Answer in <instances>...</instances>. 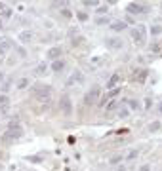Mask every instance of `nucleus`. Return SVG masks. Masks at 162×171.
<instances>
[{"label": "nucleus", "instance_id": "20e7f679", "mask_svg": "<svg viewBox=\"0 0 162 171\" xmlns=\"http://www.w3.org/2000/svg\"><path fill=\"white\" fill-rule=\"evenodd\" d=\"M8 133L12 135V137H14V141H15V139H19V137L23 135V129H21V125H19L17 122H12V124H10V129H8Z\"/></svg>", "mask_w": 162, "mask_h": 171}, {"label": "nucleus", "instance_id": "412c9836", "mask_svg": "<svg viewBox=\"0 0 162 171\" xmlns=\"http://www.w3.org/2000/svg\"><path fill=\"white\" fill-rule=\"evenodd\" d=\"M113 108H116V101H113V103L107 105V110H113Z\"/></svg>", "mask_w": 162, "mask_h": 171}, {"label": "nucleus", "instance_id": "c756f323", "mask_svg": "<svg viewBox=\"0 0 162 171\" xmlns=\"http://www.w3.org/2000/svg\"><path fill=\"white\" fill-rule=\"evenodd\" d=\"M2 78H4V74H2V72H0V82H2Z\"/></svg>", "mask_w": 162, "mask_h": 171}, {"label": "nucleus", "instance_id": "0eeeda50", "mask_svg": "<svg viewBox=\"0 0 162 171\" xmlns=\"http://www.w3.org/2000/svg\"><path fill=\"white\" fill-rule=\"evenodd\" d=\"M61 51H63L61 48H52V50L48 51V57H50V59H56V61H57V57L61 55Z\"/></svg>", "mask_w": 162, "mask_h": 171}, {"label": "nucleus", "instance_id": "f257e3e1", "mask_svg": "<svg viewBox=\"0 0 162 171\" xmlns=\"http://www.w3.org/2000/svg\"><path fill=\"white\" fill-rule=\"evenodd\" d=\"M145 34H147V27L137 25V27L134 29V32H132V38H134V42H135L137 46H143V44H145Z\"/></svg>", "mask_w": 162, "mask_h": 171}, {"label": "nucleus", "instance_id": "5701e85b", "mask_svg": "<svg viewBox=\"0 0 162 171\" xmlns=\"http://www.w3.org/2000/svg\"><path fill=\"white\" fill-rule=\"evenodd\" d=\"M61 14H63L65 17H73V14H71V11H69V10H63V11H61Z\"/></svg>", "mask_w": 162, "mask_h": 171}, {"label": "nucleus", "instance_id": "6e6552de", "mask_svg": "<svg viewBox=\"0 0 162 171\" xmlns=\"http://www.w3.org/2000/svg\"><path fill=\"white\" fill-rule=\"evenodd\" d=\"M111 29H113L114 32H120V31L126 29V23H124V21H116V23H113V25H111Z\"/></svg>", "mask_w": 162, "mask_h": 171}, {"label": "nucleus", "instance_id": "cd10ccee", "mask_svg": "<svg viewBox=\"0 0 162 171\" xmlns=\"http://www.w3.org/2000/svg\"><path fill=\"white\" fill-rule=\"evenodd\" d=\"M6 11V6H4V2H0V14H4Z\"/></svg>", "mask_w": 162, "mask_h": 171}, {"label": "nucleus", "instance_id": "f3484780", "mask_svg": "<svg viewBox=\"0 0 162 171\" xmlns=\"http://www.w3.org/2000/svg\"><path fill=\"white\" fill-rule=\"evenodd\" d=\"M149 129H151V131H156V129H160V122H153V124L149 125Z\"/></svg>", "mask_w": 162, "mask_h": 171}, {"label": "nucleus", "instance_id": "c85d7f7f", "mask_svg": "<svg viewBox=\"0 0 162 171\" xmlns=\"http://www.w3.org/2000/svg\"><path fill=\"white\" fill-rule=\"evenodd\" d=\"M116 171H126V167H124V165H120V167H118Z\"/></svg>", "mask_w": 162, "mask_h": 171}, {"label": "nucleus", "instance_id": "2eb2a0df", "mask_svg": "<svg viewBox=\"0 0 162 171\" xmlns=\"http://www.w3.org/2000/svg\"><path fill=\"white\" fill-rule=\"evenodd\" d=\"M21 40H23V42L31 40V31H25V32H21Z\"/></svg>", "mask_w": 162, "mask_h": 171}, {"label": "nucleus", "instance_id": "9b49d317", "mask_svg": "<svg viewBox=\"0 0 162 171\" xmlns=\"http://www.w3.org/2000/svg\"><path fill=\"white\" fill-rule=\"evenodd\" d=\"M10 46H12V44H10L8 40H4V42H0V55H4L8 50H10Z\"/></svg>", "mask_w": 162, "mask_h": 171}, {"label": "nucleus", "instance_id": "7ed1b4c3", "mask_svg": "<svg viewBox=\"0 0 162 171\" xmlns=\"http://www.w3.org/2000/svg\"><path fill=\"white\" fill-rule=\"evenodd\" d=\"M99 93H101L99 86H93V88L88 91V93L84 95V103H86V105H93V103H95V99L99 97Z\"/></svg>", "mask_w": 162, "mask_h": 171}, {"label": "nucleus", "instance_id": "423d86ee", "mask_svg": "<svg viewBox=\"0 0 162 171\" xmlns=\"http://www.w3.org/2000/svg\"><path fill=\"white\" fill-rule=\"evenodd\" d=\"M105 46H107V48H111V50H120L122 48V40L120 38H107Z\"/></svg>", "mask_w": 162, "mask_h": 171}, {"label": "nucleus", "instance_id": "1a4fd4ad", "mask_svg": "<svg viewBox=\"0 0 162 171\" xmlns=\"http://www.w3.org/2000/svg\"><path fill=\"white\" fill-rule=\"evenodd\" d=\"M63 68H65V63H63L61 59H57V61H53V63H52V71L59 72V71H63Z\"/></svg>", "mask_w": 162, "mask_h": 171}, {"label": "nucleus", "instance_id": "7c9ffc66", "mask_svg": "<svg viewBox=\"0 0 162 171\" xmlns=\"http://www.w3.org/2000/svg\"><path fill=\"white\" fill-rule=\"evenodd\" d=\"M158 110H160V114H162V105H160V107H158Z\"/></svg>", "mask_w": 162, "mask_h": 171}, {"label": "nucleus", "instance_id": "39448f33", "mask_svg": "<svg viewBox=\"0 0 162 171\" xmlns=\"http://www.w3.org/2000/svg\"><path fill=\"white\" fill-rule=\"evenodd\" d=\"M126 10H128V14H135V15H137V14H147V11H149V8H147V6L135 4V2H134V4H130Z\"/></svg>", "mask_w": 162, "mask_h": 171}, {"label": "nucleus", "instance_id": "a878e982", "mask_svg": "<svg viewBox=\"0 0 162 171\" xmlns=\"http://www.w3.org/2000/svg\"><path fill=\"white\" fill-rule=\"evenodd\" d=\"M44 71H46V65H42V67H38V68H36V72H38V74H40V72H44Z\"/></svg>", "mask_w": 162, "mask_h": 171}, {"label": "nucleus", "instance_id": "f8f14e48", "mask_svg": "<svg viewBox=\"0 0 162 171\" xmlns=\"http://www.w3.org/2000/svg\"><path fill=\"white\" fill-rule=\"evenodd\" d=\"M118 80H120V76H118V74H113V76H111V80H109V84H107V88H114Z\"/></svg>", "mask_w": 162, "mask_h": 171}, {"label": "nucleus", "instance_id": "6ab92c4d", "mask_svg": "<svg viewBox=\"0 0 162 171\" xmlns=\"http://www.w3.org/2000/svg\"><path fill=\"white\" fill-rule=\"evenodd\" d=\"M126 158H128V160H134V158H137V150H130Z\"/></svg>", "mask_w": 162, "mask_h": 171}, {"label": "nucleus", "instance_id": "b1692460", "mask_svg": "<svg viewBox=\"0 0 162 171\" xmlns=\"http://www.w3.org/2000/svg\"><path fill=\"white\" fill-rule=\"evenodd\" d=\"M139 171H151V165H147V164H145V165L139 167Z\"/></svg>", "mask_w": 162, "mask_h": 171}, {"label": "nucleus", "instance_id": "bb28decb", "mask_svg": "<svg viewBox=\"0 0 162 171\" xmlns=\"http://www.w3.org/2000/svg\"><path fill=\"white\" fill-rule=\"evenodd\" d=\"M118 162H120V158H118V156H114V158H111V164H118Z\"/></svg>", "mask_w": 162, "mask_h": 171}, {"label": "nucleus", "instance_id": "f03ea898", "mask_svg": "<svg viewBox=\"0 0 162 171\" xmlns=\"http://www.w3.org/2000/svg\"><path fill=\"white\" fill-rule=\"evenodd\" d=\"M59 108L63 110L65 116H71V114H73V103H71L69 95H61L59 97Z\"/></svg>", "mask_w": 162, "mask_h": 171}, {"label": "nucleus", "instance_id": "aec40b11", "mask_svg": "<svg viewBox=\"0 0 162 171\" xmlns=\"http://www.w3.org/2000/svg\"><path fill=\"white\" fill-rule=\"evenodd\" d=\"M130 107L135 108V110H139V103H137V101H130Z\"/></svg>", "mask_w": 162, "mask_h": 171}, {"label": "nucleus", "instance_id": "a211bd4d", "mask_svg": "<svg viewBox=\"0 0 162 171\" xmlns=\"http://www.w3.org/2000/svg\"><path fill=\"white\" fill-rule=\"evenodd\" d=\"M162 32V27L158 25V27H151V34H160Z\"/></svg>", "mask_w": 162, "mask_h": 171}, {"label": "nucleus", "instance_id": "4468645a", "mask_svg": "<svg viewBox=\"0 0 162 171\" xmlns=\"http://www.w3.org/2000/svg\"><path fill=\"white\" fill-rule=\"evenodd\" d=\"M27 86H29V78H21V80H19V84H17V88H19V89H25Z\"/></svg>", "mask_w": 162, "mask_h": 171}, {"label": "nucleus", "instance_id": "393cba45", "mask_svg": "<svg viewBox=\"0 0 162 171\" xmlns=\"http://www.w3.org/2000/svg\"><path fill=\"white\" fill-rule=\"evenodd\" d=\"M120 110H122V112H120V116H122V118H126V116H128V108H120Z\"/></svg>", "mask_w": 162, "mask_h": 171}, {"label": "nucleus", "instance_id": "dca6fc26", "mask_svg": "<svg viewBox=\"0 0 162 171\" xmlns=\"http://www.w3.org/2000/svg\"><path fill=\"white\" fill-rule=\"evenodd\" d=\"M82 4L90 8V6H97V4H99V2H97V0H84V2H82Z\"/></svg>", "mask_w": 162, "mask_h": 171}, {"label": "nucleus", "instance_id": "ddd939ff", "mask_svg": "<svg viewBox=\"0 0 162 171\" xmlns=\"http://www.w3.org/2000/svg\"><path fill=\"white\" fill-rule=\"evenodd\" d=\"M80 78H82V74H80V72H74V74L71 76V80H69V84H73V82H82Z\"/></svg>", "mask_w": 162, "mask_h": 171}, {"label": "nucleus", "instance_id": "9d476101", "mask_svg": "<svg viewBox=\"0 0 162 171\" xmlns=\"http://www.w3.org/2000/svg\"><path fill=\"white\" fill-rule=\"evenodd\" d=\"M147 76H149V72H147V71H139V72L135 74V80H137L139 84H143L145 80H147Z\"/></svg>", "mask_w": 162, "mask_h": 171}, {"label": "nucleus", "instance_id": "4be33fe9", "mask_svg": "<svg viewBox=\"0 0 162 171\" xmlns=\"http://www.w3.org/2000/svg\"><path fill=\"white\" fill-rule=\"evenodd\" d=\"M78 17H80V21H86V19H88V15H86L84 11H80V14H78Z\"/></svg>", "mask_w": 162, "mask_h": 171}]
</instances>
